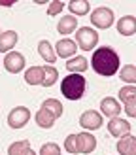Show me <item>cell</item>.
Returning a JSON list of instances; mask_svg holds the SVG:
<instances>
[{"mask_svg":"<svg viewBox=\"0 0 136 155\" xmlns=\"http://www.w3.org/2000/svg\"><path fill=\"white\" fill-rule=\"evenodd\" d=\"M91 66L100 76H113L119 70V57L112 48L104 45V48L95 51L93 59H91Z\"/></svg>","mask_w":136,"mask_h":155,"instance_id":"obj_1","label":"cell"},{"mask_svg":"<svg viewBox=\"0 0 136 155\" xmlns=\"http://www.w3.org/2000/svg\"><path fill=\"white\" fill-rule=\"evenodd\" d=\"M60 89L68 100H78L85 91V78L79 74H68L60 83Z\"/></svg>","mask_w":136,"mask_h":155,"instance_id":"obj_2","label":"cell"},{"mask_svg":"<svg viewBox=\"0 0 136 155\" xmlns=\"http://www.w3.org/2000/svg\"><path fill=\"white\" fill-rule=\"evenodd\" d=\"M76 44L78 48L83 49V51H91L98 44V34L96 30H93L91 27H83L76 32Z\"/></svg>","mask_w":136,"mask_h":155,"instance_id":"obj_3","label":"cell"},{"mask_svg":"<svg viewBox=\"0 0 136 155\" xmlns=\"http://www.w3.org/2000/svg\"><path fill=\"white\" fill-rule=\"evenodd\" d=\"M91 23L98 28H110L113 25V12L110 8H96L91 13Z\"/></svg>","mask_w":136,"mask_h":155,"instance_id":"obj_4","label":"cell"},{"mask_svg":"<svg viewBox=\"0 0 136 155\" xmlns=\"http://www.w3.org/2000/svg\"><path fill=\"white\" fill-rule=\"evenodd\" d=\"M28 119H30L28 108H25V106H17L15 110L10 112V115H8V125H10L11 129H21V127L27 125Z\"/></svg>","mask_w":136,"mask_h":155,"instance_id":"obj_5","label":"cell"},{"mask_svg":"<svg viewBox=\"0 0 136 155\" xmlns=\"http://www.w3.org/2000/svg\"><path fill=\"white\" fill-rule=\"evenodd\" d=\"M4 66H6L8 72L17 74V72H21L23 68H25V57H23L21 53H17V51H11V53H8V55H6Z\"/></svg>","mask_w":136,"mask_h":155,"instance_id":"obj_6","label":"cell"},{"mask_svg":"<svg viewBox=\"0 0 136 155\" xmlns=\"http://www.w3.org/2000/svg\"><path fill=\"white\" fill-rule=\"evenodd\" d=\"M79 125H81L83 129L95 130V129H98V127H102V115L98 114V112H95V110H87V112L81 114Z\"/></svg>","mask_w":136,"mask_h":155,"instance_id":"obj_7","label":"cell"},{"mask_svg":"<svg viewBox=\"0 0 136 155\" xmlns=\"http://www.w3.org/2000/svg\"><path fill=\"white\" fill-rule=\"evenodd\" d=\"M108 130H110V134H112V136H115V138L127 136L128 133H131V123L125 121V119L113 117V119L110 121V125H108Z\"/></svg>","mask_w":136,"mask_h":155,"instance_id":"obj_8","label":"cell"},{"mask_svg":"<svg viewBox=\"0 0 136 155\" xmlns=\"http://www.w3.org/2000/svg\"><path fill=\"white\" fill-rule=\"evenodd\" d=\"M117 151L121 155H136V138L131 134L121 136L117 142Z\"/></svg>","mask_w":136,"mask_h":155,"instance_id":"obj_9","label":"cell"},{"mask_svg":"<svg viewBox=\"0 0 136 155\" xmlns=\"http://www.w3.org/2000/svg\"><path fill=\"white\" fill-rule=\"evenodd\" d=\"M78 148H79V153H91L96 148V138L89 133H79L78 134Z\"/></svg>","mask_w":136,"mask_h":155,"instance_id":"obj_10","label":"cell"},{"mask_svg":"<svg viewBox=\"0 0 136 155\" xmlns=\"http://www.w3.org/2000/svg\"><path fill=\"white\" fill-rule=\"evenodd\" d=\"M117 32L121 36H132L136 32V19L132 17V15H127V17L119 19V23H117Z\"/></svg>","mask_w":136,"mask_h":155,"instance_id":"obj_11","label":"cell"},{"mask_svg":"<svg viewBox=\"0 0 136 155\" xmlns=\"http://www.w3.org/2000/svg\"><path fill=\"white\" fill-rule=\"evenodd\" d=\"M100 110H102V114L106 115V117H117V114L121 112V106H119V102L115 98H104L102 102H100Z\"/></svg>","mask_w":136,"mask_h":155,"instance_id":"obj_12","label":"cell"},{"mask_svg":"<svg viewBox=\"0 0 136 155\" xmlns=\"http://www.w3.org/2000/svg\"><path fill=\"white\" fill-rule=\"evenodd\" d=\"M76 49H78L76 42L68 40V38H64V40H59V44H57V55H59L60 59H66V57L74 55Z\"/></svg>","mask_w":136,"mask_h":155,"instance_id":"obj_13","label":"cell"},{"mask_svg":"<svg viewBox=\"0 0 136 155\" xmlns=\"http://www.w3.org/2000/svg\"><path fill=\"white\" fill-rule=\"evenodd\" d=\"M19 36L15 30H6V32L0 34V51H10L15 44H17Z\"/></svg>","mask_w":136,"mask_h":155,"instance_id":"obj_14","label":"cell"},{"mask_svg":"<svg viewBox=\"0 0 136 155\" xmlns=\"http://www.w3.org/2000/svg\"><path fill=\"white\" fill-rule=\"evenodd\" d=\"M66 68L70 74H79V72H85L89 68V63L85 57H76V59H70L66 63Z\"/></svg>","mask_w":136,"mask_h":155,"instance_id":"obj_15","label":"cell"},{"mask_svg":"<svg viewBox=\"0 0 136 155\" xmlns=\"http://www.w3.org/2000/svg\"><path fill=\"white\" fill-rule=\"evenodd\" d=\"M76 25H78V19L72 17V15H64V17H60L57 30L60 34H70L72 30H76Z\"/></svg>","mask_w":136,"mask_h":155,"instance_id":"obj_16","label":"cell"},{"mask_svg":"<svg viewBox=\"0 0 136 155\" xmlns=\"http://www.w3.org/2000/svg\"><path fill=\"white\" fill-rule=\"evenodd\" d=\"M42 108H44V110H47L55 119L63 115V104H60L57 98H47V100H45V102L42 104Z\"/></svg>","mask_w":136,"mask_h":155,"instance_id":"obj_17","label":"cell"},{"mask_svg":"<svg viewBox=\"0 0 136 155\" xmlns=\"http://www.w3.org/2000/svg\"><path fill=\"white\" fill-rule=\"evenodd\" d=\"M38 51H40V55L47 61V63H55V59H57V53L53 51L51 48V44L47 40H42L40 44H38Z\"/></svg>","mask_w":136,"mask_h":155,"instance_id":"obj_18","label":"cell"},{"mask_svg":"<svg viewBox=\"0 0 136 155\" xmlns=\"http://www.w3.org/2000/svg\"><path fill=\"white\" fill-rule=\"evenodd\" d=\"M36 123H38L42 129H49V127H53V123H55V117H53L47 110L40 108V110H38V114H36Z\"/></svg>","mask_w":136,"mask_h":155,"instance_id":"obj_19","label":"cell"},{"mask_svg":"<svg viewBox=\"0 0 136 155\" xmlns=\"http://www.w3.org/2000/svg\"><path fill=\"white\" fill-rule=\"evenodd\" d=\"M42 66H32L25 74V81L28 85H42Z\"/></svg>","mask_w":136,"mask_h":155,"instance_id":"obj_20","label":"cell"},{"mask_svg":"<svg viewBox=\"0 0 136 155\" xmlns=\"http://www.w3.org/2000/svg\"><path fill=\"white\" fill-rule=\"evenodd\" d=\"M42 72H44V74H42V85H45V87H51V85L57 81L59 72H57L53 66H44Z\"/></svg>","mask_w":136,"mask_h":155,"instance_id":"obj_21","label":"cell"},{"mask_svg":"<svg viewBox=\"0 0 136 155\" xmlns=\"http://www.w3.org/2000/svg\"><path fill=\"white\" fill-rule=\"evenodd\" d=\"M30 151V142L28 140H19L10 146L8 150V155H27Z\"/></svg>","mask_w":136,"mask_h":155,"instance_id":"obj_22","label":"cell"},{"mask_svg":"<svg viewBox=\"0 0 136 155\" xmlns=\"http://www.w3.org/2000/svg\"><path fill=\"white\" fill-rule=\"evenodd\" d=\"M68 8L76 15H85L89 12V2L87 0H72V2H68Z\"/></svg>","mask_w":136,"mask_h":155,"instance_id":"obj_23","label":"cell"},{"mask_svg":"<svg viewBox=\"0 0 136 155\" xmlns=\"http://www.w3.org/2000/svg\"><path fill=\"white\" fill-rule=\"evenodd\" d=\"M119 97H121V100H123L125 104L134 102V100H136V87H134V85H127V87H123L119 91Z\"/></svg>","mask_w":136,"mask_h":155,"instance_id":"obj_24","label":"cell"},{"mask_svg":"<svg viewBox=\"0 0 136 155\" xmlns=\"http://www.w3.org/2000/svg\"><path fill=\"white\" fill-rule=\"evenodd\" d=\"M121 80L127 83H134L136 81V66L134 64H127L121 68Z\"/></svg>","mask_w":136,"mask_h":155,"instance_id":"obj_25","label":"cell"},{"mask_svg":"<svg viewBox=\"0 0 136 155\" xmlns=\"http://www.w3.org/2000/svg\"><path fill=\"white\" fill-rule=\"evenodd\" d=\"M64 148H66V151L68 153H78L79 151V148H78V134H70L64 140Z\"/></svg>","mask_w":136,"mask_h":155,"instance_id":"obj_26","label":"cell"},{"mask_svg":"<svg viewBox=\"0 0 136 155\" xmlns=\"http://www.w3.org/2000/svg\"><path fill=\"white\" fill-rule=\"evenodd\" d=\"M40 155H60V148L57 144H53V142H47V144L42 146Z\"/></svg>","mask_w":136,"mask_h":155,"instance_id":"obj_27","label":"cell"},{"mask_svg":"<svg viewBox=\"0 0 136 155\" xmlns=\"http://www.w3.org/2000/svg\"><path fill=\"white\" fill-rule=\"evenodd\" d=\"M64 8V2H60V0H53V2H49V8H47V13L49 15H57L63 12Z\"/></svg>","mask_w":136,"mask_h":155,"instance_id":"obj_28","label":"cell"},{"mask_svg":"<svg viewBox=\"0 0 136 155\" xmlns=\"http://www.w3.org/2000/svg\"><path fill=\"white\" fill-rule=\"evenodd\" d=\"M15 4V0H0V6H11Z\"/></svg>","mask_w":136,"mask_h":155,"instance_id":"obj_29","label":"cell"},{"mask_svg":"<svg viewBox=\"0 0 136 155\" xmlns=\"http://www.w3.org/2000/svg\"><path fill=\"white\" fill-rule=\"evenodd\" d=\"M27 155H36V153H34V151H32V150H30V151H28V153H27Z\"/></svg>","mask_w":136,"mask_h":155,"instance_id":"obj_30","label":"cell"}]
</instances>
